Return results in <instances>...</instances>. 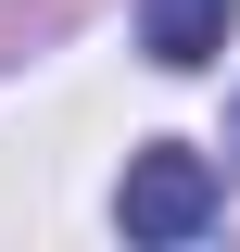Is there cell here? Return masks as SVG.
I'll return each instance as SVG.
<instances>
[{"instance_id":"cell-1","label":"cell","mask_w":240,"mask_h":252,"mask_svg":"<svg viewBox=\"0 0 240 252\" xmlns=\"http://www.w3.org/2000/svg\"><path fill=\"white\" fill-rule=\"evenodd\" d=\"M215 164L190 152V139H152V152H126V177H114V227L126 240H152V252H177V240H202L215 227Z\"/></svg>"},{"instance_id":"cell-2","label":"cell","mask_w":240,"mask_h":252,"mask_svg":"<svg viewBox=\"0 0 240 252\" xmlns=\"http://www.w3.org/2000/svg\"><path fill=\"white\" fill-rule=\"evenodd\" d=\"M139 51L164 63V76H202V63L228 51V0H139Z\"/></svg>"}]
</instances>
